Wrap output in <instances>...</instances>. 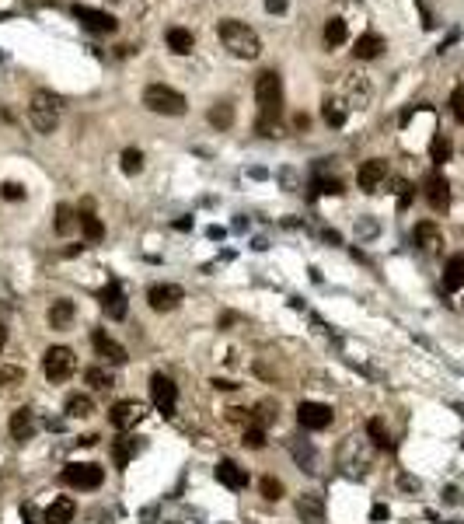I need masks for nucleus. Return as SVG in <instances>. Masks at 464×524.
<instances>
[{
	"label": "nucleus",
	"mask_w": 464,
	"mask_h": 524,
	"mask_svg": "<svg viewBox=\"0 0 464 524\" xmlns=\"http://www.w3.org/2000/svg\"><path fill=\"white\" fill-rule=\"evenodd\" d=\"M255 102H259V112H262V119H259V133L262 136H276L273 129H276V119L279 108H283V81H279L276 70H266V74H259V81H255Z\"/></svg>",
	"instance_id": "1"
},
{
	"label": "nucleus",
	"mask_w": 464,
	"mask_h": 524,
	"mask_svg": "<svg viewBox=\"0 0 464 524\" xmlns=\"http://www.w3.org/2000/svg\"><path fill=\"white\" fill-rule=\"evenodd\" d=\"M217 35H220V42H224V49L231 53V56H238V60H255L259 53H262V42H259V35L245 25V21H234V18H227V21H220L217 25Z\"/></svg>",
	"instance_id": "2"
},
{
	"label": "nucleus",
	"mask_w": 464,
	"mask_h": 524,
	"mask_svg": "<svg viewBox=\"0 0 464 524\" xmlns=\"http://www.w3.org/2000/svg\"><path fill=\"white\" fill-rule=\"evenodd\" d=\"M28 119L39 133H53L60 126V98L53 91H35L28 102Z\"/></svg>",
	"instance_id": "3"
},
{
	"label": "nucleus",
	"mask_w": 464,
	"mask_h": 524,
	"mask_svg": "<svg viewBox=\"0 0 464 524\" xmlns=\"http://www.w3.org/2000/svg\"><path fill=\"white\" fill-rule=\"evenodd\" d=\"M339 465L349 472V475H363L373 465V447L367 437H346L342 451H339Z\"/></svg>",
	"instance_id": "4"
},
{
	"label": "nucleus",
	"mask_w": 464,
	"mask_h": 524,
	"mask_svg": "<svg viewBox=\"0 0 464 524\" xmlns=\"http://www.w3.org/2000/svg\"><path fill=\"white\" fill-rule=\"evenodd\" d=\"M143 105L154 112V115H182L186 112V95H179L175 88L168 84H150L143 91Z\"/></svg>",
	"instance_id": "5"
},
{
	"label": "nucleus",
	"mask_w": 464,
	"mask_h": 524,
	"mask_svg": "<svg viewBox=\"0 0 464 524\" xmlns=\"http://www.w3.org/2000/svg\"><path fill=\"white\" fill-rule=\"evenodd\" d=\"M42 371H46V378H49L53 385L74 378V371H77V357H74V350H70V346H49L46 357H42Z\"/></svg>",
	"instance_id": "6"
},
{
	"label": "nucleus",
	"mask_w": 464,
	"mask_h": 524,
	"mask_svg": "<svg viewBox=\"0 0 464 524\" xmlns=\"http://www.w3.org/2000/svg\"><path fill=\"white\" fill-rule=\"evenodd\" d=\"M63 483L74 486V490H98L105 483V468L91 465V461H74L63 468Z\"/></svg>",
	"instance_id": "7"
},
{
	"label": "nucleus",
	"mask_w": 464,
	"mask_h": 524,
	"mask_svg": "<svg viewBox=\"0 0 464 524\" xmlns=\"http://www.w3.org/2000/svg\"><path fill=\"white\" fill-rule=\"evenodd\" d=\"M150 395H154V406H157V413H161V416H175V406H179V388H175V381H172V378L154 374V378H150Z\"/></svg>",
	"instance_id": "8"
},
{
	"label": "nucleus",
	"mask_w": 464,
	"mask_h": 524,
	"mask_svg": "<svg viewBox=\"0 0 464 524\" xmlns=\"http://www.w3.org/2000/svg\"><path fill=\"white\" fill-rule=\"evenodd\" d=\"M182 287H175V283H154L150 290H147V301H150V308L154 312H175L179 305H182Z\"/></svg>",
	"instance_id": "9"
},
{
	"label": "nucleus",
	"mask_w": 464,
	"mask_h": 524,
	"mask_svg": "<svg viewBox=\"0 0 464 524\" xmlns=\"http://www.w3.org/2000/svg\"><path fill=\"white\" fill-rule=\"evenodd\" d=\"M297 419H300L304 430H325V426H332V406H325V402H300L297 406Z\"/></svg>",
	"instance_id": "10"
},
{
	"label": "nucleus",
	"mask_w": 464,
	"mask_h": 524,
	"mask_svg": "<svg viewBox=\"0 0 464 524\" xmlns=\"http://www.w3.org/2000/svg\"><path fill=\"white\" fill-rule=\"evenodd\" d=\"M74 18H77L84 28L101 32V35H108V32H115V28H119V21H115L112 14H105V11H94V7H84V4H74Z\"/></svg>",
	"instance_id": "11"
},
{
	"label": "nucleus",
	"mask_w": 464,
	"mask_h": 524,
	"mask_svg": "<svg viewBox=\"0 0 464 524\" xmlns=\"http://www.w3.org/2000/svg\"><path fill=\"white\" fill-rule=\"evenodd\" d=\"M98 301H101V312L108 314V318H115V321H122L126 312H129V305H126V294H122V287L119 283H108V287H101L98 290Z\"/></svg>",
	"instance_id": "12"
},
{
	"label": "nucleus",
	"mask_w": 464,
	"mask_h": 524,
	"mask_svg": "<svg viewBox=\"0 0 464 524\" xmlns=\"http://www.w3.org/2000/svg\"><path fill=\"white\" fill-rule=\"evenodd\" d=\"M423 193H426V203H430L433 210H440V213H444V210L451 207V182H447L440 172H433V175L426 179Z\"/></svg>",
	"instance_id": "13"
},
{
	"label": "nucleus",
	"mask_w": 464,
	"mask_h": 524,
	"mask_svg": "<svg viewBox=\"0 0 464 524\" xmlns=\"http://www.w3.org/2000/svg\"><path fill=\"white\" fill-rule=\"evenodd\" d=\"M387 179V161L384 158H370V161H363L360 165V172H356V182H360V189L363 193H377V186Z\"/></svg>",
	"instance_id": "14"
},
{
	"label": "nucleus",
	"mask_w": 464,
	"mask_h": 524,
	"mask_svg": "<svg viewBox=\"0 0 464 524\" xmlns=\"http://www.w3.org/2000/svg\"><path fill=\"white\" fill-rule=\"evenodd\" d=\"M108 419H112V426H115V430H129V426H136V423L143 419V406H140L136 399L115 402V406H112V413H108Z\"/></svg>",
	"instance_id": "15"
},
{
	"label": "nucleus",
	"mask_w": 464,
	"mask_h": 524,
	"mask_svg": "<svg viewBox=\"0 0 464 524\" xmlns=\"http://www.w3.org/2000/svg\"><path fill=\"white\" fill-rule=\"evenodd\" d=\"M297 518L304 524H325V500L318 493H304L297 500Z\"/></svg>",
	"instance_id": "16"
},
{
	"label": "nucleus",
	"mask_w": 464,
	"mask_h": 524,
	"mask_svg": "<svg viewBox=\"0 0 464 524\" xmlns=\"http://www.w3.org/2000/svg\"><path fill=\"white\" fill-rule=\"evenodd\" d=\"M91 343H94V350H98V357H101V360H108V364H115V367H122V364L129 360V357H126V350H122L115 339H108L101 328L91 336Z\"/></svg>",
	"instance_id": "17"
},
{
	"label": "nucleus",
	"mask_w": 464,
	"mask_h": 524,
	"mask_svg": "<svg viewBox=\"0 0 464 524\" xmlns=\"http://www.w3.org/2000/svg\"><path fill=\"white\" fill-rule=\"evenodd\" d=\"M35 430H39V423H35V413H32V409H25V406H21V409H14V413H11V437H14V440H21V444H25V440H32V437H35Z\"/></svg>",
	"instance_id": "18"
},
{
	"label": "nucleus",
	"mask_w": 464,
	"mask_h": 524,
	"mask_svg": "<svg viewBox=\"0 0 464 524\" xmlns=\"http://www.w3.org/2000/svg\"><path fill=\"white\" fill-rule=\"evenodd\" d=\"M217 479H220V483H224L227 490H234V493L248 486V472H245V468H241L238 461H227V458H224V461L217 465Z\"/></svg>",
	"instance_id": "19"
},
{
	"label": "nucleus",
	"mask_w": 464,
	"mask_h": 524,
	"mask_svg": "<svg viewBox=\"0 0 464 524\" xmlns=\"http://www.w3.org/2000/svg\"><path fill=\"white\" fill-rule=\"evenodd\" d=\"M415 245L423 248V252H430V255H437L440 252V245H444V238H440V231H437V224H430V220H423V224H415Z\"/></svg>",
	"instance_id": "20"
},
{
	"label": "nucleus",
	"mask_w": 464,
	"mask_h": 524,
	"mask_svg": "<svg viewBox=\"0 0 464 524\" xmlns=\"http://www.w3.org/2000/svg\"><path fill=\"white\" fill-rule=\"evenodd\" d=\"M74 500L70 497H56L53 504H49V511H46V524H70L74 521Z\"/></svg>",
	"instance_id": "21"
},
{
	"label": "nucleus",
	"mask_w": 464,
	"mask_h": 524,
	"mask_svg": "<svg viewBox=\"0 0 464 524\" xmlns=\"http://www.w3.org/2000/svg\"><path fill=\"white\" fill-rule=\"evenodd\" d=\"M74 314H77L74 301H70V298H60V301H53V308H49V325H53V328H67V325L74 321Z\"/></svg>",
	"instance_id": "22"
},
{
	"label": "nucleus",
	"mask_w": 464,
	"mask_h": 524,
	"mask_svg": "<svg viewBox=\"0 0 464 524\" xmlns=\"http://www.w3.org/2000/svg\"><path fill=\"white\" fill-rule=\"evenodd\" d=\"M380 49H384V39L377 35V32H367V35H360L356 39V60H373V56H380Z\"/></svg>",
	"instance_id": "23"
},
{
	"label": "nucleus",
	"mask_w": 464,
	"mask_h": 524,
	"mask_svg": "<svg viewBox=\"0 0 464 524\" xmlns=\"http://www.w3.org/2000/svg\"><path fill=\"white\" fill-rule=\"evenodd\" d=\"M444 287H447V290H461L464 287V255H454V259L444 266Z\"/></svg>",
	"instance_id": "24"
},
{
	"label": "nucleus",
	"mask_w": 464,
	"mask_h": 524,
	"mask_svg": "<svg viewBox=\"0 0 464 524\" xmlns=\"http://www.w3.org/2000/svg\"><path fill=\"white\" fill-rule=\"evenodd\" d=\"M67 416L70 419H88V416H94V399L91 395H70L67 399Z\"/></svg>",
	"instance_id": "25"
},
{
	"label": "nucleus",
	"mask_w": 464,
	"mask_h": 524,
	"mask_svg": "<svg viewBox=\"0 0 464 524\" xmlns=\"http://www.w3.org/2000/svg\"><path fill=\"white\" fill-rule=\"evenodd\" d=\"M346 91H349V105H353V108H367V105H370V84H367V81L349 77Z\"/></svg>",
	"instance_id": "26"
},
{
	"label": "nucleus",
	"mask_w": 464,
	"mask_h": 524,
	"mask_svg": "<svg viewBox=\"0 0 464 524\" xmlns=\"http://www.w3.org/2000/svg\"><path fill=\"white\" fill-rule=\"evenodd\" d=\"M168 46H172V53H179V56L192 53V32H188V28H182V25L168 28Z\"/></svg>",
	"instance_id": "27"
},
{
	"label": "nucleus",
	"mask_w": 464,
	"mask_h": 524,
	"mask_svg": "<svg viewBox=\"0 0 464 524\" xmlns=\"http://www.w3.org/2000/svg\"><path fill=\"white\" fill-rule=\"evenodd\" d=\"M133 454H136V440H133V437H119V440L112 444V458H115V468H126Z\"/></svg>",
	"instance_id": "28"
},
{
	"label": "nucleus",
	"mask_w": 464,
	"mask_h": 524,
	"mask_svg": "<svg viewBox=\"0 0 464 524\" xmlns=\"http://www.w3.org/2000/svg\"><path fill=\"white\" fill-rule=\"evenodd\" d=\"M321 115H325L328 126H342L346 122V102L342 98H325L321 102Z\"/></svg>",
	"instance_id": "29"
},
{
	"label": "nucleus",
	"mask_w": 464,
	"mask_h": 524,
	"mask_svg": "<svg viewBox=\"0 0 464 524\" xmlns=\"http://www.w3.org/2000/svg\"><path fill=\"white\" fill-rule=\"evenodd\" d=\"M367 437H370L373 447H384V451H391V447H394V440H391V433H387L384 419H370V423H367Z\"/></svg>",
	"instance_id": "30"
},
{
	"label": "nucleus",
	"mask_w": 464,
	"mask_h": 524,
	"mask_svg": "<svg viewBox=\"0 0 464 524\" xmlns=\"http://www.w3.org/2000/svg\"><path fill=\"white\" fill-rule=\"evenodd\" d=\"M210 122H213L217 129H231V126H234V105L217 102L213 108H210Z\"/></svg>",
	"instance_id": "31"
},
{
	"label": "nucleus",
	"mask_w": 464,
	"mask_h": 524,
	"mask_svg": "<svg viewBox=\"0 0 464 524\" xmlns=\"http://www.w3.org/2000/svg\"><path fill=\"white\" fill-rule=\"evenodd\" d=\"M81 231H84L88 245H98V241L105 238V224H101L94 213H81Z\"/></svg>",
	"instance_id": "32"
},
{
	"label": "nucleus",
	"mask_w": 464,
	"mask_h": 524,
	"mask_svg": "<svg viewBox=\"0 0 464 524\" xmlns=\"http://www.w3.org/2000/svg\"><path fill=\"white\" fill-rule=\"evenodd\" d=\"M84 378H88V385L98 388V392L115 388V378H112V371H105V367H88V371H84Z\"/></svg>",
	"instance_id": "33"
},
{
	"label": "nucleus",
	"mask_w": 464,
	"mask_h": 524,
	"mask_svg": "<svg viewBox=\"0 0 464 524\" xmlns=\"http://www.w3.org/2000/svg\"><path fill=\"white\" fill-rule=\"evenodd\" d=\"M74 227H77V213H74V207L60 203V207H56V234H70Z\"/></svg>",
	"instance_id": "34"
},
{
	"label": "nucleus",
	"mask_w": 464,
	"mask_h": 524,
	"mask_svg": "<svg viewBox=\"0 0 464 524\" xmlns=\"http://www.w3.org/2000/svg\"><path fill=\"white\" fill-rule=\"evenodd\" d=\"M325 42H328V46H342V42H346V21H342V18H332V21L325 25Z\"/></svg>",
	"instance_id": "35"
},
{
	"label": "nucleus",
	"mask_w": 464,
	"mask_h": 524,
	"mask_svg": "<svg viewBox=\"0 0 464 524\" xmlns=\"http://www.w3.org/2000/svg\"><path fill=\"white\" fill-rule=\"evenodd\" d=\"M430 158L437 161V165H444V161H451V140L440 133V136H433V143H430Z\"/></svg>",
	"instance_id": "36"
},
{
	"label": "nucleus",
	"mask_w": 464,
	"mask_h": 524,
	"mask_svg": "<svg viewBox=\"0 0 464 524\" xmlns=\"http://www.w3.org/2000/svg\"><path fill=\"white\" fill-rule=\"evenodd\" d=\"M21 381H25V367L0 364V388H11V385H21Z\"/></svg>",
	"instance_id": "37"
},
{
	"label": "nucleus",
	"mask_w": 464,
	"mask_h": 524,
	"mask_svg": "<svg viewBox=\"0 0 464 524\" xmlns=\"http://www.w3.org/2000/svg\"><path fill=\"white\" fill-rule=\"evenodd\" d=\"M269 423H276V406L273 402H259L255 406V416H252V426H269Z\"/></svg>",
	"instance_id": "38"
},
{
	"label": "nucleus",
	"mask_w": 464,
	"mask_h": 524,
	"mask_svg": "<svg viewBox=\"0 0 464 524\" xmlns=\"http://www.w3.org/2000/svg\"><path fill=\"white\" fill-rule=\"evenodd\" d=\"M140 168H143V154H140L136 147L122 151V172H126V175H136Z\"/></svg>",
	"instance_id": "39"
},
{
	"label": "nucleus",
	"mask_w": 464,
	"mask_h": 524,
	"mask_svg": "<svg viewBox=\"0 0 464 524\" xmlns=\"http://www.w3.org/2000/svg\"><path fill=\"white\" fill-rule=\"evenodd\" d=\"M293 458L304 465V472H314V447L311 444L300 447V440H293Z\"/></svg>",
	"instance_id": "40"
},
{
	"label": "nucleus",
	"mask_w": 464,
	"mask_h": 524,
	"mask_svg": "<svg viewBox=\"0 0 464 524\" xmlns=\"http://www.w3.org/2000/svg\"><path fill=\"white\" fill-rule=\"evenodd\" d=\"M245 444H248L252 451L266 447V430H262V426H245Z\"/></svg>",
	"instance_id": "41"
},
{
	"label": "nucleus",
	"mask_w": 464,
	"mask_h": 524,
	"mask_svg": "<svg viewBox=\"0 0 464 524\" xmlns=\"http://www.w3.org/2000/svg\"><path fill=\"white\" fill-rule=\"evenodd\" d=\"M262 497H266V500H279V497H283V483L273 479V475H266V479H262Z\"/></svg>",
	"instance_id": "42"
},
{
	"label": "nucleus",
	"mask_w": 464,
	"mask_h": 524,
	"mask_svg": "<svg viewBox=\"0 0 464 524\" xmlns=\"http://www.w3.org/2000/svg\"><path fill=\"white\" fill-rule=\"evenodd\" d=\"M451 112H454L458 122H464V84H458L454 95H451Z\"/></svg>",
	"instance_id": "43"
},
{
	"label": "nucleus",
	"mask_w": 464,
	"mask_h": 524,
	"mask_svg": "<svg viewBox=\"0 0 464 524\" xmlns=\"http://www.w3.org/2000/svg\"><path fill=\"white\" fill-rule=\"evenodd\" d=\"M314 189L325 193V196H339V193H342V182H339V179H318Z\"/></svg>",
	"instance_id": "44"
},
{
	"label": "nucleus",
	"mask_w": 464,
	"mask_h": 524,
	"mask_svg": "<svg viewBox=\"0 0 464 524\" xmlns=\"http://www.w3.org/2000/svg\"><path fill=\"white\" fill-rule=\"evenodd\" d=\"M0 196L11 200V203H18V200H25V186H18V182H4V186H0Z\"/></svg>",
	"instance_id": "45"
},
{
	"label": "nucleus",
	"mask_w": 464,
	"mask_h": 524,
	"mask_svg": "<svg viewBox=\"0 0 464 524\" xmlns=\"http://www.w3.org/2000/svg\"><path fill=\"white\" fill-rule=\"evenodd\" d=\"M394 189H398V207L405 210L408 203H412V186H408L405 179H398V182H394Z\"/></svg>",
	"instance_id": "46"
},
{
	"label": "nucleus",
	"mask_w": 464,
	"mask_h": 524,
	"mask_svg": "<svg viewBox=\"0 0 464 524\" xmlns=\"http://www.w3.org/2000/svg\"><path fill=\"white\" fill-rule=\"evenodd\" d=\"M21 521L25 524H42V514L35 504H21Z\"/></svg>",
	"instance_id": "47"
},
{
	"label": "nucleus",
	"mask_w": 464,
	"mask_h": 524,
	"mask_svg": "<svg viewBox=\"0 0 464 524\" xmlns=\"http://www.w3.org/2000/svg\"><path fill=\"white\" fill-rule=\"evenodd\" d=\"M370 518H373V521H384V518H387V507H384V504H377V507L370 511Z\"/></svg>",
	"instance_id": "48"
},
{
	"label": "nucleus",
	"mask_w": 464,
	"mask_h": 524,
	"mask_svg": "<svg viewBox=\"0 0 464 524\" xmlns=\"http://www.w3.org/2000/svg\"><path fill=\"white\" fill-rule=\"evenodd\" d=\"M213 388H217V392H231V388H238V385H234V381H220V378H217V381H213Z\"/></svg>",
	"instance_id": "49"
},
{
	"label": "nucleus",
	"mask_w": 464,
	"mask_h": 524,
	"mask_svg": "<svg viewBox=\"0 0 464 524\" xmlns=\"http://www.w3.org/2000/svg\"><path fill=\"white\" fill-rule=\"evenodd\" d=\"M266 11H286V0H266Z\"/></svg>",
	"instance_id": "50"
},
{
	"label": "nucleus",
	"mask_w": 464,
	"mask_h": 524,
	"mask_svg": "<svg viewBox=\"0 0 464 524\" xmlns=\"http://www.w3.org/2000/svg\"><path fill=\"white\" fill-rule=\"evenodd\" d=\"M401 486H405V490H419V483H415V479H408V475H401Z\"/></svg>",
	"instance_id": "51"
},
{
	"label": "nucleus",
	"mask_w": 464,
	"mask_h": 524,
	"mask_svg": "<svg viewBox=\"0 0 464 524\" xmlns=\"http://www.w3.org/2000/svg\"><path fill=\"white\" fill-rule=\"evenodd\" d=\"M4 343H7V328L0 325V350H4Z\"/></svg>",
	"instance_id": "52"
},
{
	"label": "nucleus",
	"mask_w": 464,
	"mask_h": 524,
	"mask_svg": "<svg viewBox=\"0 0 464 524\" xmlns=\"http://www.w3.org/2000/svg\"><path fill=\"white\" fill-rule=\"evenodd\" d=\"M458 413H461V416H464V406H458Z\"/></svg>",
	"instance_id": "53"
},
{
	"label": "nucleus",
	"mask_w": 464,
	"mask_h": 524,
	"mask_svg": "<svg viewBox=\"0 0 464 524\" xmlns=\"http://www.w3.org/2000/svg\"><path fill=\"white\" fill-rule=\"evenodd\" d=\"M112 4H122V0H112Z\"/></svg>",
	"instance_id": "54"
}]
</instances>
